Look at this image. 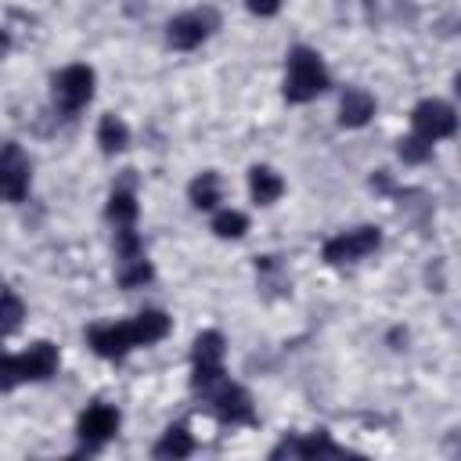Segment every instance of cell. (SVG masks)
I'll return each instance as SVG.
<instances>
[{
  "instance_id": "cell-23",
  "label": "cell",
  "mask_w": 461,
  "mask_h": 461,
  "mask_svg": "<svg viewBox=\"0 0 461 461\" xmlns=\"http://www.w3.org/2000/svg\"><path fill=\"white\" fill-rule=\"evenodd\" d=\"M245 7H249L252 14H259V18H270V14H277L281 0H245Z\"/></svg>"
},
{
  "instance_id": "cell-9",
  "label": "cell",
  "mask_w": 461,
  "mask_h": 461,
  "mask_svg": "<svg viewBox=\"0 0 461 461\" xmlns=\"http://www.w3.org/2000/svg\"><path fill=\"white\" fill-rule=\"evenodd\" d=\"M411 122H414V137H421V140H429V144H432V140H443V137H450V133L457 130L454 108L443 104V101H421V104L414 108Z\"/></svg>"
},
{
  "instance_id": "cell-2",
  "label": "cell",
  "mask_w": 461,
  "mask_h": 461,
  "mask_svg": "<svg viewBox=\"0 0 461 461\" xmlns=\"http://www.w3.org/2000/svg\"><path fill=\"white\" fill-rule=\"evenodd\" d=\"M58 371V346L32 342L18 357H0V389H14L22 382H40Z\"/></svg>"
},
{
  "instance_id": "cell-10",
  "label": "cell",
  "mask_w": 461,
  "mask_h": 461,
  "mask_svg": "<svg viewBox=\"0 0 461 461\" xmlns=\"http://www.w3.org/2000/svg\"><path fill=\"white\" fill-rule=\"evenodd\" d=\"M115 432H119V411H115V407L94 403V407L83 411V418H79V439H83V443L97 447V443L112 439Z\"/></svg>"
},
{
  "instance_id": "cell-4",
  "label": "cell",
  "mask_w": 461,
  "mask_h": 461,
  "mask_svg": "<svg viewBox=\"0 0 461 461\" xmlns=\"http://www.w3.org/2000/svg\"><path fill=\"white\" fill-rule=\"evenodd\" d=\"M378 245H382L378 227H357V230H346V234L328 238L324 241V259L328 263H353V259L371 256Z\"/></svg>"
},
{
  "instance_id": "cell-21",
  "label": "cell",
  "mask_w": 461,
  "mask_h": 461,
  "mask_svg": "<svg viewBox=\"0 0 461 461\" xmlns=\"http://www.w3.org/2000/svg\"><path fill=\"white\" fill-rule=\"evenodd\" d=\"M245 227H249V220H245L241 212H234V209L216 212V220H212V230H216L220 238H241V234H245Z\"/></svg>"
},
{
  "instance_id": "cell-15",
  "label": "cell",
  "mask_w": 461,
  "mask_h": 461,
  "mask_svg": "<svg viewBox=\"0 0 461 461\" xmlns=\"http://www.w3.org/2000/svg\"><path fill=\"white\" fill-rule=\"evenodd\" d=\"M97 144H101L108 155L122 151V148L130 144V130H126V122H122L119 115H104L101 126H97Z\"/></svg>"
},
{
  "instance_id": "cell-8",
  "label": "cell",
  "mask_w": 461,
  "mask_h": 461,
  "mask_svg": "<svg viewBox=\"0 0 461 461\" xmlns=\"http://www.w3.org/2000/svg\"><path fill=\"white\" fill-rule=\"evenodd\" d=\"M216 29V11H184V14H176L169 25H166V36H169V43L176 47V50H191V47H198L209 32Z\"/></svg>"
},
{
  "instance_id": "cell-24",
  "label": "cell",
  "mask_w": 461,
  "mask_h": 461,
  "mask_svg": "<svg viewBox=\"0 0 461 461\" xmlns=\"http://www.w3.org/2000/svg\"><path fill=\"white\" fill-rule=\"evenodd\" d=\"M4 50H7V36L0 32V58H4Z\"/></svg>"
},
{
  "instance_id": "cell-18",
  "label": "cell",
  "mask_w": 461,
  "mask_h": 461,
  "mask_svg": "<svg viewBox=\"0 0 461 461\" xmlns=\"http://www.w3.org/2000/svg\"><path fill=\"white\" fill-rule=\"evenodd\" d=\"M191 202H194L198 209H212V205L220 202V176H216L212 169H205V173H198V176L191 180Z\"/></svg>"
},
{
  "instance_id": "cell-6",
  "label": "cell",
  "mask_w": 461,
  "mask_h": 461,
  "mask_svg": "<svg viewBox=\"0 0 461 461\" xmlns=\"http://www.w3.org/2000/svg\"><path fill=\"white\" fill-rule=\"evenodd\" d=\"M25 191H29V158L14 140H7L0 144V202H22Z\"/></svg>"
},
{
  "instance_id": "cell-3",
  "label": "cell",
  "mask_w": 461,
  "mask_h": 461,
  "mask_svg": "<svg viewBox=\"0 0 461 461\" xmlns=\"http://www.w3.org/2000/svg\"><path fill=\"white\" fill-rule=\"evenodd\" d=\"M328 86V72L321 65V58L306 47H295L288 54V76H285V97L292 104H303L310 97H317Z\"/></svg>"
},
{
  "instance_id": "cell-11",
  "label": "cell",
  "mask_w": 461,
  "mask_h": 461,
  "mask_svg": "<svg viewBox=\"0 0 461 461\" xmlns=\"http://www.w3.org/2000/svg\"><path fill=\"white\" fill-rule=\"evenodd\" d=\"M375 115V97L367 94V90H360V86H353V90H346L342 94V104H339V122L342 126H364L367 119Z\"/></svg>"
},
{
  "instance_id": "cell-17",
  "label": "cell",
  "mask_w": 461,
  "mask_h": 461,
  "mask_svg": "<svg viewBox=\"0 0 461 461\" xmlns=\"http://www.w3.org/2000/svg\"><path fill=\"white\" fill-rule=\"evenodd\" d=\"M194 450V443H191V436H187V429L184 425H173V429H166V436L155 443V457H187Z\"/></svg>"
},
{
  "instance_id": "cell-12",
  "label": "cell",
  "mask_w": 461,
  "mask_h": 461,
  "mask_svg": "<svg viewBox=\"0 0 461 461\" xmlns=\"http://www.w3.org/2000/svg\"><path fill=\"white\" fill-rule=\"evenodd\" d=\"M249 187H252V198H256L259 205H270V202L281 198L285 180H281L274 169H267V166H252V169H249Z\"/></svg>"
},
{
  "instance_id": "cell-7",
  "label": "cell",
  "mask_w": 461,
  "mask_h": 461,
  "mask_svg": "<svg viewBox=\"0 0 461 461\" xmlns=\"http://www.w3.org/2000/svg\"><path fill=\"white\" fill-rule=\"evenodd\" d=\"M94 97V68L86 65H68L54 76V101L65 112H79Z\"/></svg>"
},
{
  "instance_id": "cell-16",
  "label": "cell",
  "mask_w": 461,
  "mask_h": 461,
  "mask_svg": "<svg viewBox=\"0 0 461 461\" xmlns=\"http://www.w3.org/2000/svg\"><path fill=\"white\" fill-rule=\"evenodd\" d=\"M115 277H119L122 288H137V285L151 281V263H148V256H144V252H137V256H122Z\"/></svg>"
},
{
  "instance_id": "cell-20",
  "label": "cell",
  "mask_w": 461,
  "mask_h": 461,
  "mask_svg": "<svg viewBox=\"0 0 461 461\" xmlns=\"http://www.w3.org/2000/svg\"><path fill=\"white\" fill-rule=\"evenodd\" d=\"M22 317H25L22 299H18V295H11L7 288H0V339H4V335H11V331L22 324Z\"/></svg>"
},
{
  "instance_id": "cell-14",
  "label": "cell",
  "mask_w": 461,
  "mask_h": 461,
  "mask_svg": "<svg viewBox=\"0 0 461 461\" xmlns=\"http://www.w3.org/2000/svg\"><path fill=\"white\" fill-rule=\"evenodd\" d=\"M281 454H295V457H313V454H342L335 443H328V436L324 432H317V436H306V439H292V443H281L277 450H274V457H281Z\"/></svg>"
},
{
  "instance_id": "cell-13",
  "label": "cell",
  "mask_w": 461,
  "mask_h": 461,
  "mask_svg": "<svg viewBox=\"0 0 461 461\" xmlns=\"http://www.w3.org/2000/svg\"><path fill=\"white\" fill-rule=\"evenodd\" d=\"M191 360H194V367H216L223 360V335L220 331H202L194 339Z\"/></svg>"
},
{
  "instance_id": "cell-22",
  "label": "cell",
  "mask_w": 461,
  "mask_h": 461,
  "mask_svg": "<svg viewBox=\"0 0 461 461\" xmlns=\"http://www.w3.org/2000/svg\"><path fill=\"white\" fill-rule=\"evenodd\" d=\"M429 155H432V144H429V140H421V137L400 140V158H403V162H425Z\"/></svg>"
},
{
  "instance_id": "cell-5",
  "label": "cell",
  "mask_w": 461,
  "mask_h": 461,
  "mask_svg": "<svg viewBox=\"0 0 461 461\" xmlns=\"http://www.w3.org/2000/svg\"><path fill=\"white\" fill-rule=\"evenodd\" d=\"M202 393L209 396V403H212V411H216V418H220V421H230V425H238V421H252L249 393H245L241 385L227 382L223 375H220L212 385H205Z\"/></svg>"
},
{
  "instance_id": "cell-1",
  "label": "cell",
  "mask_w": 461,
  "mask_h": 461,
  "mask_svg": "<svg viewBox=\"0 0 461 461\" xmlns=\"http://www.w3.org/2000/svg\"><path fill=\"white\" fill-rule=\"evenodd\" d=\"M166 335H169V317L158 313V310H144L133 321H119V324H94L86 331L94 353L104 357V360H119L133 346H151V342H158Z\"/></svg>"
},
{
  "instance_id": "cell-19",
  "label": "cell",
  "mask_w": 461,
  "mask_h": 461,
  "mask_svg": "<svg viewBox=\"0 0 461 461\" xmlns=\"http://www.w3.org/2000/svg\"><path fill=\"white\" fill-rule=\"evenodd\" d=\"M108 220H112L115 227H133V220H137V202H133L130 191H112V198H108Z\"/></svg>"
}]
</instances>
